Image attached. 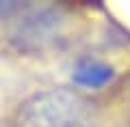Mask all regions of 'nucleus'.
<instances>
[{
	"label": "nucleus",
	"mask_w": 130,
	"mask_h": 127,
	"mask_svg": "<svg viewBox=\"0 0 130 127\" xmlns=\"http://www.w3.org/2000/svg\"><path fill=\"white\" fill-rule=\"evenodd\" d=\"M95 104L72 88H50L20 104L13 127H98Z\"/></svg>",
	"instance_id": "f257e3e1"
},
{
	"label": "nucleus",
	"mask_w": 130,
	"mask_h": 127,
	"mask_svg": "<svg viewBox=\"0 0 130 127\" xmlns=\"http://www.w3.org/2000/svg\"><path fill=\"white\" fill-rule=\"evenodd\" d=\"M115 71L111 65L102 63V60H93V58H85L74 67L72 80L76 86H85V88H102L108 82H113Z\"/></svg>",
	"instance_id": "f03ea898"
},
{
	"label": "nucleus",
	"mask_w": 130,
	"mask_h": 127,
	"mask_svg": "<svg viewBox=\"0 0 130 127\" xmlns=\"http://www.w3.org/2000/svg\"><path fill=\"white\" fill-rule=\"evenodd\" d=\"M9 9H13V5H9V2H0V15L7 13Z\"/></svg>",
	"instance_id": "7ed1b4c3"
}]
</instances>
